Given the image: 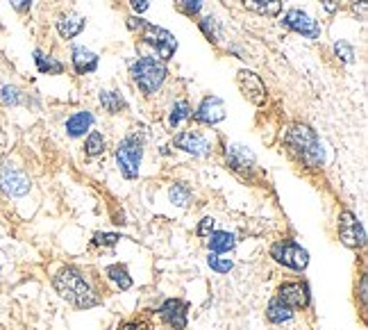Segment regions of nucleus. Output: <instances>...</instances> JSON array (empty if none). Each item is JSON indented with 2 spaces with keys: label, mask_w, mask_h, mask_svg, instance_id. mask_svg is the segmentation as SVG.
<instances>
[{
  "label": "nucleus",
  "mask_w": 368,
  "mask_h": 330,
  "mask_svg": "<svg viewBox=\"0 0 368 330\" xmlns=\"http://www.w3.org/2000/svg\"><path fill=\"white\" fill-rule=\"evenodd\" d=\"M176 9L184 16L196 18L202 9V0H176Z\"/></svg>",
  "instance_id": "30"
},
{
  "label": "nucleus",
  "mask_w": 368,
  "mask_h": 330,
  "mask_svg": "<svg viewBox=\"0 0 368 330\" xmlns=\"http://www.w3.org/2000/svg\"><path fill=\"white\" fill-rule=\"evenodd\" d=\"M30 178L23 173L18 171L14 167H0V189H3L7 196H14V199H18V196H25L30 191Z\"/></svg>",
  "instance_id": "10"
},
{
  "label": "nucleus",
  "mask_w": 368,
  "mask_h": 330,
  "mask_svg": "<svg viewBox=\"0 0 368 330\" xmlns=\"http://www.w3.org/2000/svg\"><path fill=\"white\" fill-rule=\"evenodd\" d=\"M187 312H189V305L180 301V298H168L159 305V319L166 326H171L173 330H184L187 328Z\"/></svg>",
  "instance_id": "11"
},
{
  "label": "nucleus",
  "mask_w": 368,
  "mask_h": 330,
  "mask_svg": "<svg viewBox=\"0 0 368 330\" xmlns=\"http://www.w3.org/2000/svg\"><path fill=\"white\" fill-rule=\"evenodd\" d=\"M234 246H237V237H234L232 232L219 230V232L209 235V251L211 253H230Z\"/></svg>",
  "instance_id": "21"
},
{
  "label": "nucleus",
  "mask_w": 368,
  "mask_h": 330,
  "mask_svg": "<svg viewBox=\"0 0 368 330\" xmlns=\"http://www.w3.org/2000/svg\"><path fill=\"white\" fill-rule=\"evenodd\" d=\"M214 228H216V221H214L211 216H204V219L198 223V230H196V235H198V237H202V240H204V237H209V235L214 232Z\"/></svg>",
  "instance_id": "34"
},
{
  "label": "nucleus",
  "mask_w": 368,
  "mask_h": 330,
  "mask_svg": "<svg viewBox=\"0 0 368 330\" xmlns=\"http://www.w3.org/2000/svg\"><path fill=\"white\" fill-rule=\"evenodd\" d=\"M237 85L241 89V94L248 98L252 105H264L266 102V87H264L262 78L254 73V71L241 69L237 73Z\"/></svg>",
  "instance_id": "9"
},
{
  "label": "nucleus",
  "mask_w": 368,
  "mask_h": 330,
  "mask_svg": "<svg viewBox=\"0 0 368 330\" xmlns=\"http://www.w3.org/2000/svg\"><path fill=\"white\" fill-rule=\"evenodd\" d=\"M35 64H37V69L41 71V73H48V76H59L61 71H64V64H61V61L44 55L41 50H35Z\"/></svg>",
  "instance_id": "23"
},
{
  "label": "nucleus",
  "mask_w": 368,
  "mask_h": 330,
  "mask_svg": "<svg viewBox=\"0 0 368 330\" xmlns=\"http://www.w3.org/2000/svg\"><path fill=\"white\" fill-rule=\"evenodd\" d=\"M100 105L105 107L109 114H118V112L125 110V100L118 94V91H100Z\"/></svg>",
  "instance_id": "24"
},
{
  "label": "nucleus",
  "mask_w": 368,
  "mask_h": 330,
  "mask_svg": "<svg viewBox=\"0 0 368 330\" xmlns=\"http://www.w3.org/2000/svg\"><path fill=\"white\" fill-rule=\"evenodd\" d=\"M128 28L137 30V33L141 35V39L146 41L148 46H152L157 50V55H159L161 61H168L173 55H176L178 41H176V37L168 33V30L152 25V23H148V20H143L139 16H130L128 18Z\"/></svg>",
  "instance_id": "4"
},
{
  "label": "nucleus",
  "mask_w": 368,
  "mask_h": 330,
  "mask_svg": "<svg viewBox=\"0 0 368 330\" xmlns=\"http://www.w3.org/2000/svg\"><path fill=\"white\" fill-rule=\"evenodd\" d=\"M334 53H336V57H339L341 61H345V64L355 61V48L350 44H345V41H336V44H334Z\"/></svg>",
  "instance_id": "33"
},
{
  "label": "nucleus",
  "mask_w": 368,
  "mask_h": 330,
  "mask_svg": "<svg viewBox=\"0 0 368 330\" xmlns=\"http://www.w3.org/2000/svg\"><path fill=\"white\" fill-rule=\"evenodd\" d=\"M9 3H12V7L16 9V12H27V7H30L32 0H9Z\"/></svg>",
  "instance_id": "37"
},
{
  "label": "nucleus",
  "mask_w": 368,
  "mask_h": 330,
  "mask_svg": "<svg viewBox=\"0 0 368 330\" xmlns=\"http://www.w3.org/2000/svg\"><path fill=\"white\" fill-rule=\"evenodd\" d=\"M225 160H228V164L234 171H252L254 169V155L245 146H239V143L228 146Z\"/></svg>",
  "instance_id": "15"
},
{
  "label": "nucleus",
  "mask_w": 368,
  "mask_h": 330,
  "mask_svg": "<svg viewBox=\"0 0 368 330\" xmlns=\"http://www.w3.org/2000/svg\"><path fill=\"white\" fill-rule=\"evenodd\" d=\"M284 141H286V146H289V151L305 164V167L319 169L323 164V160H325L323 146L309 126H305V123H293V126L286 130Z\"/></svg>",
  "instance_id": "2"
},
{
  "label": "nucleus",
  "mask_w": 368,
  "mask_h": 330,
  "mask_svg": "<svg viewBox=\"0 0 368 330\" xmlns=\"http://www.w3.org/2000/svg\"><path fill=\"white\" fill-rule=\"evenodd\" d=\"M176 146L184 153H191V155L202 158V155H209L211 153V143L207 141V137L200 135L196 130H187V132H180L176 137Z\"/></svg>",
  "instance_id": "13"
},
{
  "label": "nucleus",
  "mask_w": 368,
  "mask_h": 330,
  "mask_svg": "<svg viewBox=\"0 0 368 330\" xmlns=\"http://www.w3.org/2000/svg\"><path fill=\"white\" fill-rule=\"evenodd\" d=\"M130 7L135 9L137 14H143L148 9V0H130Z\"/></svg>",
  "instance_id": "36"
},
{
  "label": "nucleus",
  "mask_w": 368,
  "mask_h": 330,
  "mask_svg": "<svg viewBox=\"0 0 368 330\" xmlns=\"http://www.w3.org/2000/svg\"><path fill=\"white\" fill-rule=\"evenodd\" d=\"M91 126H94V114H91V112H75V114L66 121V132L70 137H82Z\"/></svg>",
  "instance_id": "19"
},
{
  "label": "nucleus",
  "mask_w": 368,
  "mask_h": 330,
  "mask_svg": "<svg viewBox=\"0 0 368 330\" xmlns=\"http://www.w3.org/2000/svg\"><path fill=\"white\" fill-rule=\"evenodd\" d=\"M282 23L293 30V33H298L307 39H321V25H319V20H314L309 14H305L302 9H289V12L284 14V20Z\"/></svg>",
  "instance_id": "8"
},
{
  "label": "nucleus",
  "mask_w": 368,
  "mask_h": 330,
  "mask_svg": "<svg viewBox=\"0 0 368 330\" xmlns=\"http://www.w3.org/2000/svg\"><path fill=\"white\" fill-rule=\"evenodd\" d=\"M245 9L262 16H278L282 12V0H241Z\"/></svg>",
  "instance_id": "20"
},
{
  "label": "nucleus",
  "mask_w": 368,
  "mask_h": 330,
  "mask_svg": "<svg viewBox=\"0 0 368 330\" xmlns=\"http://www.w3.org/2000/svg\"><path fill=\"white\" fill-rule=\"evenodd\" d=\"M271 257L278 264L286 266V269H293V271H305L307 264H309V253H307L300 244H295L293 240L275 242L271 246Z\"/></svg>",
  "instance_id": "5"
},
{
  "label": "nucleus",
  "mask_w": 368,
  "mask_h": 330,
  "mask_svg": "<svg viewBox=\"0 0 368 330\" xmlns=\"http://www.w3.org/2000/svg\"><path fill=\"white\" fill-rule=\"evenodd\" d=\"M191 117V105L187 100H178L176 105H173L171 114H168V126L171 128H178L182 121H187Z\"/></svg>",
  "instance_id": "26"
},
{
  "label": "nucleus",
  "mask_w": 368,
  "mask_h": 330,
  "mask_svg": "<svg viewBox=\"0 0 368 330\" xmlns=\"http://www.w3.org/2000/svg\"><path fill=\"white\" fill-rule=\"evenodd\" d=\"M121 242V235L116 232H96L91 244L94 246H105V249H111V246H116Z\"/></svg>",
  "instance_id": "32"
},
{
  "label": "nucleus",
  "mask_w": 368,
  "mask_h": 330,
  "mask_svg": "<svg viewBox=\"0 0 368 330\" xmlns=\"http://www.w3.org/2000/svg\"><path fill=\"white\" fill-rule=\"evenodd\" d=\"M193 119H196L198 123H204V126H216V123H221L225 119V102L219 96L202 98Z\"/></svg>",
  "instance_id": "14"
},
{
  "label": "nucleus",
  "mask_w": 368,
  "mask_h": 330,
  "mask_svg": "<svg viewBox=\"0 0 368 330\" xmlns=\"http://www.w3.org/2000/svg\"><path fill=\"white\" fill-rule=\"evenodd\" d=\"M3 146H5V135L0 132V148H3Z\"/></svg>",
  "instance_id": "40"
},
{
  "label": "nucleus",
  "mask_w": 368,
  "mask_h": 330,
  "mask_svg": "<svg viewBox=\"0 0 368 330\" xmlns=\"http://www.w3.org/2000/svg\"><path fill=\"white\" fill-rule=\"evenodd\" d=\"M366 283H368V278L362 276V287H360V298H362V303H366Z\"/></svg>",
  "instance_id": "39"
},
{
  "label": "nucleus",
  "mask_w": 368,
  "mask_h": 330,
  "mask_svg": "<svg viewBox=\"0 0 368 330\" xmlns=\"http://www.w3.org/2000/svg\"><path fill=\"white\" fill-rule=\"evenodd\" d=\"M118 330H150V324L146 322H125V324H121Z\"/></svg>",
  "instance_id": "35"
},
{
  "label": "nucleus",
  "mask_w": 368,
  "mask_h": 330,
  "mask_svg": "<svg viewBox=\"0 0 368 330\" xmlns=\"http://www.w3.org/2000/svg\"><path fill=\"white\" fill-rule=\"evenodd\" d=\"M168 199H171L173 205H178V208H184V205L191 201V189L187 187V184L178 182V184H173V187H171Z\"/></svg>",
  "instance_id": "27"
},
{
  "label": "nucleus",
  "mask_w": 368,
  "mask_h": 330,
  "mask_svg": "<svg viewBox=\"0 0 368 330\" xmlns=\"http://www.w3.org/2000/svg\"><path fill=\"white\" fill-rule=\"evenodd\" d=\"M130 76L135 80V85L139 87L141 94L152 96V94H157L164 82H166L168 69L157 57H139L135 64H132Z\"/></svg>",
  "instance_id": "3"
},
{
  "label": "nucleus",
  "mask_w": 368,
  "mask_h": 330,
  "mask_svg": "<svg viewBox=\"0 0 368 330\" xmlns=\"http://www.w3.org/2000/svg\"><path fill=\"white\" fill-rule=\"evenodd\" d=\"M107 278L111 283H114L118 290H130L132 287V278H130V271H128V266L125 264H109L107 269H105Z\"/></svg>",
  "instance_id": "22"
},
{
  "label": "nucleus",
  "mask_w": 368,
  "mask_h": 330,
  "mask_svg": "<svg viewBox=\"0 0 368 330\" xmlns=\"http://www.w3.org/2000/svg\"><path fill=\"white\" fill-rule=\"evenodd\" d=\"M85 153L89 158H96L100 153H105V137H102V132H98V130L89 132V137L85 141Z\"/></svg>",
  "instance_id": "25"
},
{
  "label": "nucleus",
  "mask_w": 368,
  "mask_h": 330,
  "mask_svg": "<svg viewBox=\"0 0 368 330\" xmlns=\"http://www.w3.org/2000/svg\"><path fill=\"white\" fill-rule=\"evenodd\" d=\"M73 69H75L78 76L94 73V71L98 69V55L91 53L89 48L75 46V48H73Z\"/></svg>",
  "instance_id": "17"
},
{
  "label": "nucleus",
  "mask_w": 368,
  "mask_h": 330,
  "mask_svg": "<svg viewBox=\"0 0 368 330\" xmlns=\"http://www.w3.org/2000/svg\"><path fill=\"white\" fill-rule=\"evenodd\" d=\"M53 287L64 301L75 305L78 310H89V307H96L102 301L94 287H91V283L87 281V276L82 273L78 266H64V269H59L53 278Z\"/></svg>",
  "instance_id": "1"
},
{
  "label": "nucleus",
  "mask_w": 368,
  "mask_h": 330,
  "mask_svg": "<svg viewBox=\"0 0 368 330\" xmlns=\"http://www.w3.org/2000/svg\"><path fill=\"white\" fill-rule=\"evenodd\" d=\"M291 317H293V307L286 305L282 298L273 296L269 301V307H266V319H269L271 324H284L289 322Z\"/></svg>",
  "instance_id": "18"
},
{
  "label": "nucleus",
  "mask_w": 368,
  "mask_h": 330,
  "mask_svg": "<svg viewBox=\"0 0 368 330\" xmlns=\"http://www.w3.org/2000/svg\"><path fill=\"white\" fill-rule=\"evenodd\" d=\"M207 264L211 266V271H216V273H230L234 269V262L230 260V257H221V253H209L207 257Z\"/></svg>",
  "instance_id": "28"
},
{
  "label": "nucleus",
  "mask_w": 368,
  "mask_h": 330,
  "mask_svg": "<svg viewBox=\"0 0 368 330\" xmlns=\"http://www.w3.org/2000/svg\"><path fill=\"white\" fill-rule=\"evenodd\" d=\"M323 5H325L327 12L334 14V12H336V7H339V0H323Z\"/></svg>",
  "instance_id": "38"
},
{
  "label": "nucleus",
  "mask_w": 368,
  "mask_h": 330,
  "mask_svg": "<svg viewBox=\"0 0 368 330\" xmlns=\"http://www.w3.org/2000/svg\"><path fill=\"white\" fill-rule=\"evenodd\" d=\"M355 3H357V0H355Z\"/></svg>",
  "instance_id": "41"
},
{
  "label": "nucleus",
  "mask_w": 368,
  "mask_h": 330,
  "mask_svg": "<svg viewBox=\"0 0 368 330\" xmlns=\"http://www.w3.org/2000/svg\"><path fill=\"white\" fill-rule=\"evenodd\" d=\"M198 25H200V30H202V35H204V37H207L209 41H214V44H219V39H221V30H219L216 18L204 16L202 20H198Z\"/></svg>",
  "instance_id": "29"
},
{
  "label": "nucleus",
  "mask_w": 368,
  "mask_h": 330,
  "mask_svg": "<svg viewBox=\"0 0 368 330\" xmlns=\"http://www.w3.org/2000/svg\"><path fill=\"white\" fill-rule=\"evenodd\" d=\"M0 100H3V105H7V107L18 105V102H20V91H18V87H12V85L3 87V89H0Z\"/></svg>",
  "instance_id": "31"
},
{
  "label": "nucleus",
  "mask_w": 368,
  "mask_h": 330,
  "mask_svg": "<svg viewBox=\"0 0 368 330\" xmlns=\"http://www.w3.org/2000/svg\"><path fill=\"white\" fill-rule=\"evenodd\" d=\"M339 237L345 246H350V249H362L366 244L364 225L357 221V216L350 210H343L339 214Z\"/></svg>",
  "instance_id": "7"
},
{
  "label": "nucleus",
  "mask_w": 368,
  "mask_h": 330,
  "mask_svg": "<svg viewBox=\"0 0 368 330\" xmlns=\"http://www.w3.org/2000/svg\"><path fill=\"white\" fill-rule=\"evenodd\" d=\"M141 158H143V143L137 137H125L116 148V164L118 171L123 173V178L135 180L139 175L141 167Z\"/></svg>",
  "instance_id": "6"
},
{
  "label": "nucleus",
  "mask_w": 368,
  "mask_h": 330,
  "mask_svg": "<svg viewBox=\"0 0 368 330\" xmlns=\"http://www.w3.org/2000/svg\"><path fill=\"white\" fill-rule=\"evenodd\" d=\"M275 296L282 298V301L286 305H291L293 310H305L312 301L307 283H284V285H280V290Z\"/></svg>",
  "instance_id": "12"
},
{
  "label": "nucleus",
  "mask_w": 368,
  "mask_h": 330,
  "mask_svg": "<svg viewBox=\"0 0 368 330\" xmlns=\"http://www.w3.org/2000/svg\"><path fill=\"white\" fill-rule=\"evenodd\" d=\"M87 25V20L82 18L80 14H73V12H68V14H61L57 18V33L61 39H73L78 37L82 30H85Z\"/></svg>",
  "instance_id": "16"
}]
</instances>
